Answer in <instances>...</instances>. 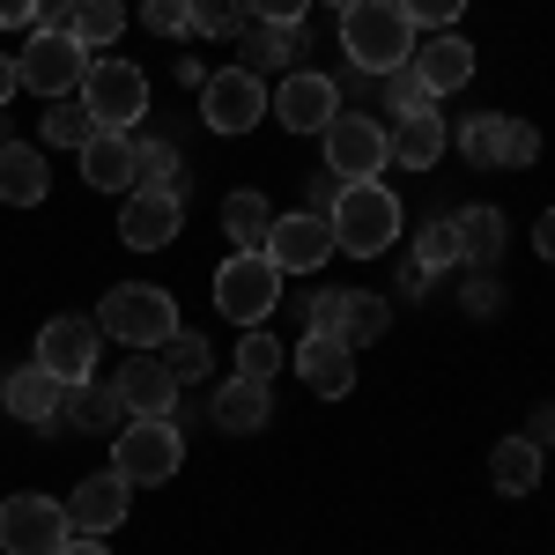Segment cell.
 Here are the masks:
<instances>
[{
  "mask_svg": "<svg viewBox=\"0 0 555 555\" xmlns=\"http://www.w3.org/2000/svg\"><path fill=\"white\" fill-rule=\"evenodd\" d=\"M415 267H423V274L460 267V222H452V215H429L423 230H415Z\"/></svg>",
  "mask_w": 555,
  "mask_h": 555,
  "instance_id": "1f68e13d",
  "label": "cell"
},
{
  "mask_svg": "<svg viewBox=\"0 0 555 555\" xmlns=\"http://www.w3.org/2000/svg\"><path fill=\"white\" fill-rule=\"evenodd\" d=\"M274 304H282V267L267 253H230L222 259V274H215V311H222V319L259 326Z\"/></svg>",
  "mask_w": 555,
  "mask_h": 555,
  "instance_id": "8992f818",
  "label": "cell"
},
{
  "mask_svg": "<svg viewBox=\"0 0 555 555\" xmlns=\"http://www.w3.org/2000/svg\"><path fill=\"white\" fill-rule=\"evenodd\" d=\"M141 23L156 38H185L193 30V0H141Z\"/></svg>",
  "mask_w": 555,
  "mask_h": 555,
  "instance_id": "f35d334b",
  "label": "cell"
},
{
  "mask_svg": "<svg viewBox=\"0 0 555 555\" xmlns=\"http://www.w3.org/2000/svg\"><path fill=\"white\" fill-rule=\"evenodd\" d=\"M201 119H208V133H253L259 119H267V82L245 75V67L208 75V82H201Z\"/></svg>",
  "mask_w": 555,
  "mask_h": 555,
  "instance_id": "8fae6325",
  "label": "cell"
},
{
  "mask_svg": "<svg viewBox=\"0 0 555 555\" xmlns=\"http://www.w3.org/2000/svg\"><path fill=\"white\" fill-rule=\"evenodd\" d=\"M60 423H75V429H127V408H119V392L112 385H67V400H60Z\"/></svg>",
  "mask_w": 555,
  "mask_h": 555,
  "instance_id": "d4e9b609",
  "label": "cell"
},
{
  "mask_svg": "<svg viewBox=\"0 0 555 555\" xmlns=\"http://www.w3.org/2000/svg\"><path fill=\"white\" fill-rule=\"evenodd\" d=\"M112 392H119V408H127V415H171L185 385L171 378V363H164V356L133 348L127 363H119V378H112Z\"/></svg>",
  "mask_w": 555,
  "mask_h": 555,
  "instance_id": "5bb4252c",
  "label": "cell"
},
{
  "mask_svg": "<svg viewBox=\"0 0 555 555\" xmlns=\"http://www.w3.org/2000/svg\"><path fill=\"white\" fill-rule=\"evenodd\" d=\"M23 23H38V0H0V30H23Z\"/></svg>",
  "mask_w": 555,
  "mask_h": 555,
  "instance_id": "bcb514c9",
  "label": "cell"
},
{
  "mask_svg": "<svg viewBox=\"0 0 555 555\" xmlns=\"http://www.w3.org/2000/svg\"><path fill=\"white\" fill-rule=\"evenodd\" d=\"M429 282H437V274H423V267H415V259H408V267H400V289H408V297H423Z\"/></svg>",
  "mask_w": 555,
  "mask_h": 555,
  "instance_id": "f907efd6",
  "label": "cell"
},
{
  "mask_svg": "<svg viewBox=\"0 0 555 555\" xmlns=\"http://www.w3.org/2000/svg\"><path fill=\"white\" fill-rule=\"evenodd\" d=\"M378 82H385V112H392V119L437 112V96H429V82L415 75V60H408V67H392V75H378Z\"/></svg>",
  "mask_w": 555,
  "mask_h": 555,
  "instance_id": "836d02e7",
  "label": "cell"
},
{
  "mask_svg": "<svg viewBox=\"0 0 555 555\" xmlns=\"http://www.w3.org/2000/svg\"><path fill=\"white\" fill-rule=\"evenodd\" d=\"M385 326H392V304L371 297V289H348V297H341V319H334V341L371 348V341H385Z\"/></svg>",
  "mask_w": 555,
  "mask_h": 555,
  "instance_id": "484cf974",
  "label": "cell"
},
{
  "mask_svg": "<svg viewBox=\"0 0 555 555\" xmlns=\"http://www.w3.org/2000/svg\"><path fill=\"white\" fill-rule=\"evenodd\" d=\"M326 8H348V0H326Z\"/></svg>",
  "mask_w": 555,
  "mask_h": 555,
  "instance_id": "f5cc1de1",
  "label": "cell"
},
{
  "mask_svg": "<svg viewBox=\"0 0 555 555\" xmlns=\"http://www.w3.org/2000/svg\"><path fill=\"white\" fill-rule=\"evenodd\" d=\"M208 415H215V429H230V437H253L267 415H274V400H267V385L259 378H230L215 385V400H208Z\"/></svg>",
  "mask_w": 555,
  "mask_h": 555,
  "instance_id": "ffe728a7",
  "label": "cell"
},
{
  "mask_svg": "<svg viewBox=\"0 0 555 555\" xmlns=\"http://www.w3.org/2000/svg\"><path fill=\"white\" fill-rule=\"evenodd\" d=\"M253 23L245 0H193V38H237Z\"/></svg>",
  "mask_w": 555,
  "mask_h": 555,
  "instance_id": "8d00e7d4",
  "label": "cell"
},
{
  "mask_svg": "<svg viewBox=\"0 0 555 555\" xmlns=\"http://www.w3.org/2000/svg\"><path fill=\"white\" fill-rule=\"evenodd\" d=\"M60 555H112V548H104V541H89V533H75V541H67Z\"/></svg>",
  "mask_w": 555,
  "mask_h": 555,
  "instance_id": "816d5d0a",
  "label": "cell"
},
{
  "mask_svg": "<svg viewBox=\"0 0 555 555\" xmlns=\"http://www.w3.org/2000/svg\"><path fill=\"white\" fill-rule=\"evenodd\" d=\"M222 230H230L237 253H267V230H274L267 193H230V201H222Z\"/></svg>",
  "mask_w": 555,
  "mask_h": 555,
  "instance_id": "f1b7e54d",
  "label": "cell"
},
{
  "mask_svg": "<svg viewBox=\"0 0 555 555\" xmlns=\"http://www.w3.org/2000/svg\"><path fill=\"white\" fill-rule=\"evenodd\" d=\"M127 481L119 474H89V481H75V496H67V526L75 533H89V541H104L119 518H127Z\"/></svg>",
  "mask_w": 555,
  "mask_h": 555,
  "instance_id": "ac0fdd59",
  "label": "cell"
},
{
  "mask_svg": "<svg viewBox=\"0 0 555 555\" xmlns=\"http://www.w3.org/2000/svg\"><path fill=\"white\" fill-rule=\"evenodd\" d=\"M96 348H104V326L96 319H44L38 326V371H52L60 385H82L96 371Z\"/></svg>",
  "mask_w": 555,
  "mask_h": 555,
  "instance_id": "7c38bea8",
  "label": "cell"
},
{
  "mask_svg": "<svg viewBox=\"0 0 555 555\" xmlns=\"http://www.w3.org/2000/svg\"><path fill=\"white\" fill-rule=\"evenodd\" d=\"M341 82L334 75H311V67H289L282 89H267V119H282L289 133H326L341 119Z\"/></svg>",
  "mask_w": 555,
  "mask_h": 555,
  "instance_id": "52a82bcc",
  "label": "cell"
},
{
  "mask_svg": "<svg viewBox=\"0 0 555 555\" xmlns=\"http://www.w3.org/2000/svg\"><path fill=\"white\" fill-rule=\"evenodd\" d=\"M297 378L319 392V400H341L356 392V348L334 341V334H304L297 341Z\"/></svg>",
  "mask_w": 555,
  "mask_h": 555,
  "instance_id": "2e32d148",
  "label": "cell"
},
{
  "mask_svg": "<svg viewBox=\"0 0 555 555\" xmlns=\"http://www.w3.org/2000/svg\"><path fill=\"white\" fill-rule=\"evenodd\" d=\"M44 193H52L44 156L30 141H0V201H8V208H38Z\"/></svg>",
  "mask_w": 555,
  "mask_h": 555,
  "instance_id": "44dd1931",
  "label": "cell"
},
{
  "mask_svg": "<svg viewBox=\"0 0 555 555\" xmlns=\"http://www.w3.org/2000/svg\"><path fill=\"white\" fill-rule=\"evenodd\" d=\"M334 253H341V245H334V222L311 215V208L274 215V230H267V259H274L282 274H319Z\"/></svg>",
  "mask_w": 555,
  "mask_h": 555,
  "instance_id": "4fadbf2b",
  "label": "cell"
},
{
  "mask_svg": "<svg viewBox=\"0 0 555 555\" xmlns=\"http://www.w3.org/2000/svg\"><path fill=\"white\" fill-rule=\"evenodd\" d=\"M452 141H460V156H467V164L496 171V156H504V119H496V112H474V119L452 133Z\"/></svg>",
  "mask_w": 555,
  "mask_h": 555,
  "instance_id": "e575fe53",
  "label": "cell"
},
{
  "mask_svg": "<svg viewBox=\"0 0 555 555\" xmlns=\"http://www.w3.org/2000/svg\"><path fill=\"white\" fill-rule=\"evenodd\" d=\"M96 326H104L112 341H127V348H164L178 334V304H171V289H156V282H119L112 297L96 304Z\"/></svg>",
  "mask_w": 555,
  "mask_h": 555,
  "instance_id": "3957f363",
  "label": "cell"
},
{
  "mask_svg": "<svg viewBox=\"0 0 555 555\" xmlns=\"http://www.w3.org/2000/svg\"><path fill=\"white\" fill-rule=\"evenodd\" d=\"M289 363V348L274 341L267 326H245V341H237V378H259V385H274V371Z\"/></svg>",
  "mask_w": 555,
  "mask_h": 555,
  "instance_id": "d6a6232c",
  "label": "cell"
},
{
  "mask_svg": "<svg viewBox=\"0 0 555 555\" xmlns=\"http://www.w3.org/2000/svg\"><path fill=\"white\" fill-rule=\"evenodd\" d=\"M304 30H282V23H245L237 30V67L245 75H267V67H297Z\"/></svg>",
  "mask_w": 555,
  "mask_h": 555,
  "instance_id": "603a6c76",
  "label": "cell"
},
{
  "mask_svg": "<svg viewBox=\"0 0 555 555\" xmlns=\"http://www.w3.org/2000/svg\"><path fill=\"white\" fill-rule=\"evenodd\" d=\"M319 141H326V171L341 178V185L378 178L385 164H392V133H385L378 119H363V112H341V119L319 133Z\"/></svg>",
  "mask_w": 555,
  "mask_h": 555,
  "instance_id": "9c48e42d",
  "label": "cell"
},
{
  "mask_svg": "<svg viewBox=\"0 0 555 555\" xmlns=\"http://www.w3.org/2000/svg\"><path fill=\"white\" fill-rule=\"evenodd\" d=\"M400 15H408L415 30H452V23L467 15V0H400Z\"/></svg>",
  "mask_w": 555,
  "mask_h": 555,
  "instance_id": "60d3db41",
  "label": "cell"
},
{
  "mask_svg": "<svg viewBox=\"0 0 555 555\" xmlns=\"http://www.w3.org/2000/svg\"><path fill=\"white\" fill-rule=\"evenodd\" d=\"M326 222H334V245L348 259H378L400 237V201L385 193L378 178H356V185H341V201L326 208Z\"/></svg>",
  "mask_w": 555,
  "mask_h": 555,
  "instance_id": "7a4b0ae2",
  "label": "cell"
},
{
  "mask_svg": "<svg viewBox=\"0 0 555 555\" xmlns=\"http://www.w3.org/2000/svg\"><path fill=\"white\" fill-rule=\"evenodd\" d=\"M15 89H23V67H15V60L0 52V112H8V96H15Z\"/></svg>",
  "mask_w": 555,
  "mask_h": 555,
  "instance_id": "c3c4849f",
  "label": "cell"
},
{
  "mask_svg": "<svg viewBox=\"0 0 555 555\" xmlns=\"http://www.w3.org/2000/svg\"><path fill=\"white\" fill-rule=\"evenodd\" d=\"M178 222H185V201L178 193H149V185H133L127 208H119V237H127L133 253H164L178 237Z\"/></svg>",
  "mask_w": 555,
  "mask_h": 555,
  "instance_id": "9a60e30c",
  "label": "cell"
},
{
  "mask_svg": "<svg viewBox=\"0 0 555 555\" xmlns=\"http://www.w3.org/2000/svg\"><path fill=\"white\" fill-rule=\"evenodd\" d=\"M489 474H496L504 496H533V489H541V444H533V437H504V444L489 452Z\"/></svg>",
  "mask_w": 555,
  "mask_h": 555,
  "instance_id": "83f0119b",
  "label": "cell"
},
{
  "mask_svg": "<svg viewBox=\"0 0 555 555\" xmlns=\"http://www.w3.org/2000/svg\"><path fill=\"white\" fill-rule=\"evenodd\" d=\"M526 437H533V444H541V452H548V444H555V408H541V415H533V429H526Z\"/></svg>",
  "mask_w": 555,
  "mask_h": 555,
  "instance_id": "681fc988",
  "label": "cell"
},
{
  "mask_svg": "<svg viewBox=\"0 0 555 555\" xmlns=\"http://www.w3.org/2000/svg\"><path fill=\"white\" fill-rule=\"evenodd\" d=\"M164 363H171V378H178V385H201V378H208V341L178 326L171 341H164Z\"/></svg>",
  "mask_w": 555,
  "mask_h": 555,
  "instance_id": "74e56055",
  "label": "cell"
},
{
  "mask_svg": "<svg viewBox=\"0 0 555 555\" xmlns=\"http://www.w3.org/2000/svg\"><path fill=\"white\" fill-rule=\"evenodd\" d=\"M460 222V259L467 267H489V259L504 253V215L496 208H467V215H452Z\"/></svg>",
  "mask_w": 555,
  "mask_h": 555,
  "instance_id": "4dcf8cb0",
  "label": "cell"
},
{
  "mask_svg": "<svg viewBox=\"0 0 555 555\" xmlns=\"http://www.w3.org/2000/svg\"><path fill=\"white\" fill-rule=\"evenodd\" d=\"M253 8V23H282V30H304V8L311 0H245Z\"/></svg>",
  "mask_w": 555,
  "mask_h": 555,
  "instance_id": "b9f144b4",
  "label": "cell"
},
{
  "mask_svg": "<svg viewBox=\"0 0 555 555\" xmlns=\"http://www.w3.org/2000/svg\"><path fill=\"white\" fill-rule=\"evenodd\" d=\"M415 75L429 82V96H452V89L474 82V44L460 30H437V38L415 44Z\"/></svg>",
  "mask_w": 555,
  "mask_h": 555,
  "instance_id": "d6986e66",
  "label": "cell"
},
{
  "mask_svg": "<svg viewBox=\"0 0 555 555\" xmlns=\"http://www.w3.org/2000/svg\"><path fill=\"white\" fill-rule=\"evenodd\" d=\"M75 8H82V0H38V23H30V30H44V38L75 30Z\"/></svg>",
  "mask_w": 555,
  "mask_h": 555,
  "instance_id": "7bdbcfd3",
  "label": "cell"
},
{
  "mask_svg": "<svg viewBox=\"0 0 555 555\" xmlns=\"http://www.w3.org/2000/svg\"><path fill=\"white\" fill-rule=\"evenodd\" d=\"M75 96H82L89 112H96V127L133 133V127H141V112H149V75H141L133 60H104V52H96Z\"/></svg>",
  "mask_w": 555,
  "mask_h": 555,
  "instance_id": "5b68a950",
  "label": "cell"
},
{
  "mask_svg": "<svg viewBox=\"0 0 555 555\" xmlns=\"http://www.w3.org/2000/svg\"><path fill=\"white\" fill-rule=\"evenodd\" d=\"M541 156V133L526 127V119H504V156H496V171H526Z\"/></svg>",
  "mask_w": 555,
  "mask_h": 555,
  "instance_id": "ab89813d",
  "label": "cell"
},
{
  "mask_svg": "<svg viewBox=\"0 0 555 555\" xmlns=\"http://www.w3.org/2000/svg\"><path fill=\"white\" fill-rule=\"evenodd\" d=\"M89 60H96V52H89L75 30H60V38H44V30H38V38L23 44L15 67H23V89H38V96H75L82 75H89Z\"/></svg>",
  "mask_w": 555,
  "mask_h": 555,
  "instance_id": "30bf717a",
  "label": "cell"
},
{
  "mask_svg": "<svg viewBox=\"0 0 555 555\" xmlns=\"http://www.w3.org/2000/svg\"><path fill=\"white\" fill-rule=\"evenodd\" d=\"M341 52L356 75H392L415 60V23L400 15V0H348L341 8Z\"/></svg>",
  "mask_w": 555,
  "mask_h": 555,
  "instance_id": "6da1fadb",
  "label": "cell"
},
{
  "mask_svg": "<svg viewBox=\"0 0 555 555\" xmlns=\"http://www.w3.org/2000/svg\"><path fill=\"white\" fill-rule=\"evenodd\" d=\"M533 253H541V259H548V267H555V208L541 215V222H533Z\"/></svg>",
  "mask_w": 555,
  "mask_h": 555,
  "instance_id": "7dc6e473",
  "label": "cell"
},
{
  "mask_svg": "<svg viewBox=\"0 0 555 555\" xmlns=\"http://www.w3.org/2000/svg\"><path fill=\"white\" fill-rule=\"evenodd\" d=\"M60 400H67V385L38 371V363H23V371H8L0 378V408L15 415V423H38V429H60Z\"/></svg>",
  "mask_w": 555,
  "mask_h": 555,
  "instance_id": "e0dca14e",
  "label": "cell"
},
{
  "mask_svg": "<svg viewBox=\"0 0 555 555\" xmlns=\"http://www.w3.org/2000/svg\"><path fill=\"white\" fill-rule=\"evenodd\" d=\"M119 30H127V0H82V8H75V38H82L89 52L112 44Z\"/></svg>",
  "mask_w": 555,
  "mask_h": 555,
  "instance_id": "d590c367",
  "label": "cell"
},
{
  "mask_svg": "<svg viewBox=\"0 0 555 555\" xmlns=\"http://www.w3.org/2000/svg\"><path fill=\"white\" fill-rule=\"evenodd\" d=\"M96 112H89L82 96H52V112H44V141H52V149H75V156H82L89 141H96Z\"/></svg>",
  "mask_w": 555,
  "mask_h": 555,
  "instance_id": "f546056e",
  "label": "cell"
},
{
  "mask_svg": "<svg viewBox=\"0 0 555 555\" xmlns=\"http://www.w3.org/2000/svg\"><path fill=\"white\" fill-rule=\"evenodd\" d=\"M178 460H185V437H178L171 415H127L119 452H112V474H119L127 489H156V481H171Z\"/></svg>",
  "mask_w": 555,
  "mask_h": 555,
  "instance_id": "277c9868",
  "label": "cell"
},
{
  "mask_svg": "<svg viewBox=\"0 0 555 555\" xmlns=\"http://www.w3.org/2000/svg\"><path fill=\"white\" fill-rule=\"evenodd\" d=\"M67 541H75L67 504H52V496H8L0 504V555H60Z\"/></svg>",
  "mask_w": 555,
  "mask_h": 555,
  "instance_id": "ba28073f",
  "label": "cell"
},
{
  "mask_svg": "<svg viewBox=\"0 0 555 555\" xmlns=\"http://www.w3.org/2000/svg\"><path fill=\"white\" fill-rule=\"evenodd\" d=\"M133 185H149V193H193V171H185V156H178V141H149V133H133Z\"/></svg>",
  "mask_w": 555,
  "mask_h": 555,
  "instance_id": "7402d4cb",
  "label": "cell"
},
{
  "mask_svg": "<svg viewBox=\"0 0 555 555\" xmlns=\"http://www.w3.org/2000/svg\"><path fill=\"white\" fill-rule=\"evenodd\" d=\"M334 201H341V178H334V171H319V178H311V215H326Z\"/></svg>",
  "mask_w": 555,
  "mask_h": 555,
  "instance_id": "f6af8a7d",
  "label": "cell"
},
{
  "mask_svg": "<svg viewBox=\"0 0 555 555\" xmlns=\"http://www.w3.org/2000/svg\"><path fill=\"white\" fill-rule=\"evenodd\" d=\"M341 297H348V289H319V297H311V334H334V319H341Z\"/></svg>",
  "mask_w": 555,
  "mask_h": 555,
  "instance_id": "ee69618b",
  "label": "cell"
},
{
  "mask_svg": "<svg viewBox=\"0 0 555 555\" xmlns=\"http://www.w3.org/2000/svg\"><path fill=\"white\" fill-rule=\"evenodd\" d=\"M444 141H452V133H444V119H437V112H415V119H400V127H392V164L429 171V164L444 156Z\"/></svg>",
  "mask_w": 555,
  "mask_h": 555,
  "instance_id": "4316f807",
  "label": "cell"
},
{
  "mask_svg": "<svg viewBox=\"0 0 555 555\" xmlns=\"http://www.w3.org/2000/svg\"><path fill=\"white\" fill-rule=\"evenodd\" d=\"M82 178L96 185V193H133V133H96L82 149Z\"/></svg>",
  "mask_w": 555,
  "mask_h": 555,
  "instance_id": "cb8c5ba5",
  "label": "cell"
}]
</instances>
